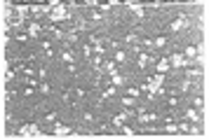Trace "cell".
<instances>
[{"instance_id":"cell-3","label":"cell","mask_w":209,"mask_h":140,"mask_svg":"<svg viewBox=\"0 0 209 140\" xmlns=\"http://www.w3.org/2000/svg\"><path fill=\"white\" fill-rule=\"evenodd\" d=\"M172 66H183V56H181V54L172 56Z\"/></svg>"},{"instance_id":"cell-8","label":"cell","mask_w":209,"mask_h":140,"mask_svg":"<svg viewBox=\"0 0 209 140\" xmlns=\"http://www.w3.org/2000/svg\"><path fill=\"white\" fill-rule=\"evenodd\" d=\"M190 2H197V0H190Z\"/></svg>"},{"instance_id":"cell-7","label":"cell","mask_w":209,"mask_h":140,"mask_svg":"<svg viewBox=\"0 0 209 140\" xmlns=\"http://www.w3.org/2000/svg\"><path fill=\"white\" fill-rule=\"evenodd\" d=\"M54 133H59V136H63V133H68V128H63V126H57V131Z\"/></svg>"},{"instance_id":"cell-4","label":"cell","mask_w":209,"mask_h":140,"mask_svg":"<svg viewBox=\"0 0 209 140\" xmlns=\"http://www.w3.org/2000/svg\"><path fill=\"white\" fill-rule=\"evenodd\" d=\"M167 68H169V61H165V58H162V61L157 63V70H160V72H165Z\"/></svg>"},{"instance_id":"cell-5","label":"cell","mask_w":209,"mask_h":140,"mask_svg":"<svg viewBox=\"0 0 209 140\" xmlns=\"http://www.w3.org/2000/svg\"><path fill=\"white\" fill-rule=\"evenodd\" d=\"M188 117H190L193 122H197V119H200V112H197V110H190V112H188Z\"/></svg>"},{"instance_id":"cell-2","label":"cell","mask_w":209,"mask_h":140,"mask_svg":"<svg viewBox=\"0 0 209 140\" xmlns=\"http://www.w3.org/2000/svg\"><path fill=\"white\" fill-rule=\"evenodd\" d=\"M21 133H24V136H36L38 128L33 126V124H31V126H21Z\"/></svg>"},{"instance_id":"cell-6","label":"cell","mask_w":209,"mask_h":140,"mask_svg":"<svg viewBox=\"0 0 209 140\" xmlns=\"http://www.w3.org/2000/svg\"><path fill=\"white\" fill-rule=\"evenodd\" d=\"M122 82H125V79H122V75H113V84H122Z\"/></svg>"},{"instance_id":"cell-1","label":"cell","mask_w":209,"mask_h":140,"mask_svg":"<svg viewBox=\"0 0 209 140\" xmlns=\"http://www.w3.org/2000/svg\"><path fill=\"white\" fill-rule=\"evenodd\" d=\"M183 26H186V17H179L176 21L172 23V31H179V28H183Z\"/></svg>"}]
</instances>
